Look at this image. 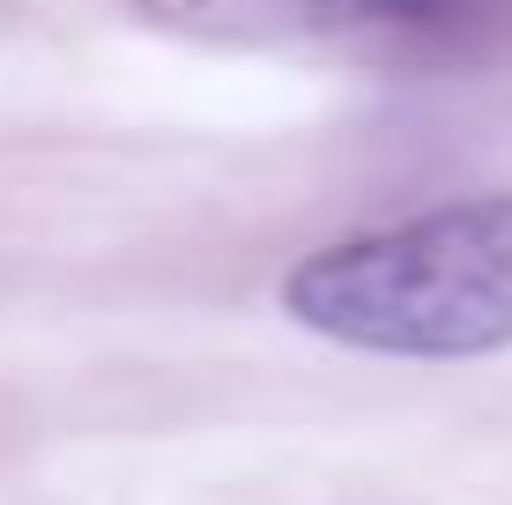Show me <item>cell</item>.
I'll list each match as a JSON object with an SVG mask.
<instances>
[{
	"mask_svg": "<svg viewBox=\"0 0 512 505\" xmlns=\"http://www.w3.org/2000/svg\"><path fill=\"white\" fill-rule=\"evenodd\" d=\"M297 327L379 357H490L512 342V194H475L290 268Z\"/></svg>",
	"mask_w": 512,
	"mask_h": 505,
	"instance_id": "cell-1",
	"label": "cell"
},
{
	"mask_svg": "<svg viewBox=\"0 0 512 505\" xmlns=\"http://www.w3.org/2000/svg\"><path fill=\"white\" fill-rule=\"evenodd\" d=\"M149 23L216 45H372L438 52L483 23L490 0H127Z\"/></svg>",
	"mask_w": 512,
	"mask_h": 505,
	"instance_id": "cell-2",
	"label": "cell"
}]
</instances>
